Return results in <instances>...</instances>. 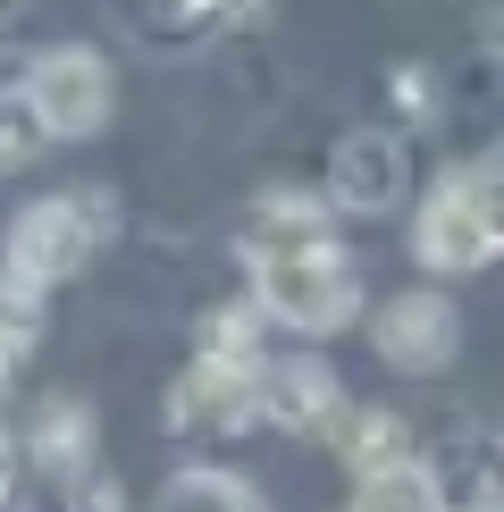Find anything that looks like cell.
Wrapping results in <instances>:
<instances>
[{
	"label": "cell",
	"mask_w": 504,
	"mask_h": 512,
	"mask_svg": "<svg viewBox=\"0 0 504 512\" xmlns=\"http://www.w3.org/2000/svg\"><path fill=\"white\" fill-rule=\"evenodd\" d=\"M252 294H261V311L278 319V328H294V336H336L362 311L353 261L328 244L320 210L294 202V194L252 210Z\"/></svg>",
	"instance_id": "6da1fadb"
},
{
	"label": "cell",
	"mask_w": 504,
	"mask_h": 512,
	"mask_svg": "<svg viewBox=\"0 0 504 512\" xmlns=\"http://www.w3.org/2000/svg\"><path fill=\"white\" fill-rule=\"evenodd\" d=\"M101 219H110V202H101V194H51V202H34V210H17L9 252H0V277L26 286V294L68 286V277L93 261Z\"/></svg>",
	"instance_id": "7a4b0ae2"
},
{
	"label": "cell",
	"mask_w": 504,
	"mask_h": 512,
	"mask_svg": "<svg viewBox=\"0 0 504 512\" xmlns=\"http://www.w3.org/2000/svg\"><path fill=\"white\" fill-rule=\"evenodd\" d=\"M17 93L34 101V118H42V135L51 143H84V135H101L118 110V84H110V59L101 51H84V42H59V51H34L26 59V84Z\"/></svg>",
	"instance_id": "3957f363"
},
{
	"label": "cell",
	"mask_w": 504,
	"mask_h": 512,
	"mask_svg": "<svg viewBox=\"0 0 504 512\" xmlns=\"http://www.w3.org/2000/svg\"><path fill=\"white\" fill-rule=\"evenodd\" d=\"M370 345L387 370H412V378H429V370H446V361L462 353V319L446 294H429V286H412V294H387V311L370 319Z\"/></svg>",
	"instance_id": "277c9868"
},
{
	"label": "cell",
	"mask_w": 504,
	"mask_h": 512,
	"mask_svg": "<svg viewBox=\"0 0 504 512\" xmlns=\"http://www.w3.org/2000/svg\"><path fill=\"white\" fill-rule=\"evenodd\" d=\"M404 194H412L404 135H387V126H353V135L336 143V160H328V202L353 210V219H378V210H395Z\"/></svg>",
	"instance_id": "5b68a950"
},
{
	"label": "cell",
	"mask_w": 504,
	"mask_h": 512,
	"mask_svg": "<svg viewBox=\"0 0 504 512\" xmlns=\"http://www.w3.org/2000/svg\"><path fill=\"white\" fill-rule=\"evenodd\" d=\"M252 370H261V353H202L168 387V420L185 437H236L252 420Z\"/></svg>",
	"instance_id": "8992f818"
},
{
	"label": "cell",
	"mask_w": 504,
	"mask_h": 512,
	"mask_svg": "<svg viewBox=\"0 0 504 512\" xmlns=\"http://www.w3.org/2000/svg\"><path fill=\"white\" fill-rule=\"evenodd\" d=\"M336 412H345V387H336L328 361L286 353V361H261V370H252V420H269V429L311 437V429H328Z\"/></svg>",
	"instance_id": "52a82bcc"
},
{
	"label": "cell",
	"mask_w": 504,
	"mask_h": 512,
	"mask_svg": "<svg viewBox=\"0 0 504 512\" xmlns=\"http://www.w3.org/2000/svg\"><path fill=\"white\" fill-rule=\"evenodd\" d=\"M412 252H420V269H437V277H462V269H488V261H496L488 227H479L471 194H462V177H446V185H437L429 202H420Z\"/></svg>",
	"instance_id": "ba28073f"
},
{
	"label": "cell",
	"mask_w": 504,
	"mask_h": 512,
	"mask_svg": "<svg viewBox=\"0 0 504 512\" xmlns=\"http://www.w3.org/2000/svg\"><path fill=\"white\" fill-rule=\"evenodd\" d=\"M353 504H362V512H378V504H395V512H429V504H446V471H437V462H420V454L378 462V471L353 479Z\"/></svg>",
	"instance_id": "9c48e42d"
},
{
	"label": "cell",
	"mask_w": 504,
	"mask_h": 512,
	"mask_svg": "<svg viewBox=\"0 0 504 512\" xmlns=\"http://www.w3.org/2000/svg\"><path fill=\"white\" fill-rule=\"evenodd\" d=\"M446 504H488L504 512V429H479L462 445V471L446 479Z\"/></svg>",
	"instance_id": "30bf717a"
},
{
	"label": "cell",
	"mask_w": 504,
	"mask_h": 512,
	"mask_svg": "<svg viewBox=\"0 0 504 512\" xmlns=\"http://www.w3.org/2000/svg\"><path fill=\"white\" fill-rule=\"evenodd\" d=\"M336 454H345L353 479H362V471H378V462H404L412 437H404V420H395V412H353L345 429H336Z\"/></svg>",
	"instance_id": "8fae6325"
},
{
	"label": "cell",
	"mask_w": 504,
	"mask_h": 512,
	"mask_svg": "<svg viewBox=\"0 0 504 512\" xmlns=\"http://www.w3.org/2000/svg\"><path fill=\"white\" fill-rule=\"evenodd\" d=\"M84 403H42V420H34V462H51V471H76L84 462Z\"/></svg>",
	"instance_id": "7c38bea8"
},
{
	"label": "cell",
	"mask_w": 504,
	"mask_h": 512,
	"mask_svg": "<svg viewBox=\"0 0 504 512\" xmlns=\"http://www.w3.org/2000/svg\"><path fill=\"white\" fill-rule=\"evenodd\" d=\"M168 504H210V512H252L261 487L236 479V471H177L168 479Z\"/></svg>",
	"instance_id": "4fadbf2b"
},
{
	"label": "cell",
	"mask_w": 504,
	"mask_h": 512,
	"mask_svg": "<svg viewBox=\"0 0 504 512\" xmlns=\"http://www.w3.org/2000/svg\"><path fill=\"white\" fill-rule=\"evenodd\" d=\"M34 319H42V294H26V286L0 277V387H9V370H17L26 345H34Z\"/></svg>",
	"instance_id": "5bb4252c"
},
{
	"label": "cell",
	"mask_w": 504,
	"mask_h": 512,
	"mask_svg": "<svg viewBox=\"0 0 504 512\" xmlns=\"http://www.w3.org/2000/svg\"><path fill=\"white\" fill-rule=\"evenodd\" d=\"M42 143H51V135H42L34 101H26V93H9V101H0V168H26Z\"/></svg>",
	"instance_id": "9a60e30c"
},
{
	"label": "cell",
	"mask_w": 504,
	"mask_h": 512,
	"mask_svg": "<svg viewBox=\"0 0 504 512\" xmlns=\"http://www.w3.org/2000/svg\"><path fill=\"white\" fill-rule=\"evenodd\" d=\"M462 194H471L479 227H488V244L504 252V160H479V168H462Z\"/></svg>",
	"instance_id": "2e32d148"
},
{
	"label": "cell",
	"mask_w": 504,
	"mask_h": 512,
	"mask_svg": "<svg viewBox=\"0 0 504 512\" xmlns=\"http://www.w3.org/2000/svg\"><path fill=\"white\" fill-rule=\"evenodd\" d=\"M9 479H17V454H9V437H0V504H9Z\"/></svg>",
	"instance_id": "e0dca14e"
}]
</instances>
